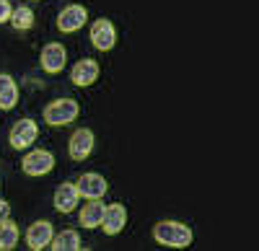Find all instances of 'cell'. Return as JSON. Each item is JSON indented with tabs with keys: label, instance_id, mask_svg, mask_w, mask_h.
<instances>
[{
	"label": "cell",
	"instance_id": "1",
	"mask_svg": "<svg viewBox=\"0 0 259 251\" xmlns=\"http://www.w3.org/2000/svg\"><path fill=\"white\" fill-rule=\"evenodd\" d=\"M153 236H156L161 243L174 246V248L189 246V241H192V231H189L187 225H182V223H158L156 231H153Z\"/></svg>",
	"mask_w": 259,
	"mask_h": 251
},
{
	"label": "cell",
	"instance_id": "2",
	"mask_svg": "<svg viewBox=\"0 0 259 251\" xmlns=\"http://www.w3.org/2000/svg\"><path fill=\"white\" fill-rule=\"evenodd\" d=\"M78 117V104L70 98H62V101H52L50 107L45 109V119L50 124H68Z\"/></svg>",
	"mask_w": 259,
	"mask_h": 251
},
{
	"label": "cell",
	"instance_id": "3",
	"mask_svg": "<svg viewBox=\"0 0 259 251\" xmlns=\"http://www.w3.org/2000/svg\"><path fill=\"white\" fill-rule=\"evenodd\" d=\"M36 124L31 119H21L16 122V127L11 130V142H13V148H29V145L36 140Z\"/></svg>",
	"mask_w": 259,
	"mask_h": 251
},
{
	"label": "cell",
	"instance_id": "4",
	"mask_svg": "<svg viewBox=\"0 0 259 251\" xmlns=\"http://www.w3.org/2000/svg\"><path fill=\"white\" fill-rule=\"evenodd\" d=\"M124 223H127V210H124L122 205H109V207H104L101 225H104V231L109 233V236L119 233L122 228H124Z\"/></svg>",
	"mask_w": 259,
	"mask_h": 251
},
{
	"label": "cell",
	"instance_id": "5",
	"mask_svg": "<svg viewBox=\"0 0 259 251\" xmlns=\"http://www.w3.org/2000/svg\"><path fill=\"white\" fill-rule=\"evenodd\" d=\"M52 163H55V158L47 150H34L24 158V171L31 176H41V174L52 171Z\"/></svg>",
	"mask_w": 259,
	"mask_h": 251
},
{
	"label": "cell",
	"instance_id": "6",
	"mask_svg": "<svg viewBox=\"0 0 259 251\" xmlns=\"http://www.w3.org/2000/svg\"><path fill=\"white\" fill-rule=\"evenodd\" d=\"M75 189H78V194H83V197L99 199V197L106 192V181H104V176H99V174H83Z\"/></svg>",
	"mask_w": 259,
	"mask_h": 251
},
{
	"label": "cell",
	"instance_id": "7",
	"mask_svg": "<svg viewBox=\"0 0 259 251\" xmlns=\"http://www.w3.org/2000/svg\"><path fill=\"white\" fill-rule=\"evenodd\" d=\"M85 8H80V6H70V8H65L62 13H60V18H57V26L62 29V31H75V29H80L83 24H85Z\"/></svg>",
	"mask_w": 259,
	"mask_h": 251
},
{
	"label": "cell",
	"instance_id": "8",
	"mask_svg": "<svg viewBox=\"0 0 259 251\" xmlns=\"http://www.w3.org/2000/svg\"><path fill=\"white\" fill-rule=\"evenodd\" d=\"M91 39H94V44L99 49H112L114 47V26L109 24V21H96L94 29H91Z\"/></svg>",
	"mask_w": 259,
	"mask_h": 251
},
{
	"label": "cell",
	"instance_id": "9",
	"mask_svg": "<svg viewBox=\"0 0 259 251\" xmlns=\"http://www.w3.org/2000/svg\"><path fill=\"white\" fill-rule=\"evenodd\" d=\"M91 148H94V135H91L89 130H78V132L70 137V156H73L75 161H83L85 156L91 153Z\"/></svg>",
	"mask_w": 259,
	"mask_h": 251
},
{
	"label": "cell",
	"instance_id": "10",
	"mask_svg": "<svg viewBox=\"0 0 259 251\" xmlns=\"http://www.w3.org/2000/svg\"><path fill=\"white\" fill-rule=\"evenodd\" d=\"M41 65H45V70L50 73H57L65 68V49L62 44H47L45 49H41Z\"/></svg>",
	"mask_w": 259,
	"mask_h": 251
},
{
	"label": "cell",
	"instance_id": "11",
	"mask_svg": "<svg viewBox=\"0 0 259 251\" xmlns=\"http://www.w3.org/2000/svg\"><path fill=\"white\" fill-rule=\"evenodd\" d=\"M52 241V225L50 223H34L31 228H29V233H26V243H29V248H41V246H47Z\"/></svg>",
	"mask_w": 259,
	"mask_h": 251
},
{
	"label": "cell",
	"instance_id": "12",
	"mask_svg": "<svg viewBox=\"0 0 259 251\" xmlns=\"http://www.w3.org/2000/svg\"><path fill=\"white\" fill-rule=\"evenodd\" d=\"M96 78H99V65L94 60H80L73 68V80L78 83V86H91Z\"/></svg>",
	"mask_w": 259,
	"mask_h": 251
},
{
	"label": "cell",
	"instance_id": "13",
	"mask_svg": "<svg viewBox=\"0 0 259 251\" xmlns=\"http://www.w3.org/2000/svg\"><path fill=\"white\" fill-rule=\"evenodd\" d=\"M75 205H78V189L70 186V184H62L57 189V194H55V207L60 213H70Z\"/></svg>",
	"mask_w": 259,
	"mask_h": 251
},
{
	"label": "cell",
	"instance_id": "14",
	"mask_svg": "<svg viewBox=\"0 0 259 251\" xmlns=\"http://www.w3.org/2000/svg\"><path fill=\"white\" fill-rule=\"evenodd\" d=\"M16 101H18V88L13 78L0 75V109H13Z\"/></svg>",
	"mask_w": 259,
	"mask_h": 251
},
{
	"label": "cell",
	"instance_id": "15",
	"mask_svg": "<svg viewBox=\"0 0 259 251\" xmlns=\"http://www.w3.org/2000/svg\"><path fill=\"white\" fill-rule=\"evenodd\" d=\"M101 218H104V205H101L99 199H94L91 205H85V207H83V213H80V223H83L85 228H96V225H101Z\"/></svg>",
	"mask_w": 259,
	"mask_h": 251
},
{
	"label": "cell",
	"instance_id": "16",
	"mask_svg": "<svg viewBox=\"0 0 259 251\" xmlns=\"http://www.w3.org/2000/svg\"><path fill=\"white\" fill-rule=\"evenodd\" d=\"M52 248L55 251H75V248H80V238H78L75 231H65V233H60L55 238V246Z\"/></svg>",
	"mask_w": 259,
	"mask_h": 251
},
{
	"label": "cell",
	"instance_id": "17",
	"mask_svg": "<svg viewBox=\"0 0 259 251\" xmlns=\"http://www.w3.org/2000/svg\"><path fill=\"white\" fill-rule=\"evenodd\" d=\"M16 241H18V228L13 225V223H0V248L3 251H8V248H13L16 246Z\"/></svg>",
	"mask_w": 259,
	"mask_h": 251
},
{
	"label": "cell",
	"instance_id": "18",
	"mask_svg": "<svg viewBox=\"0 0 259 251\" xmlns=\"http://www.w3.org/2000/svg\"><path fill=\"white\" fill-rule=\"evenodd\" d=\"M11 16H13V26H16V29H29V26L34 24V13H31L29 8H18V11H13Z\"/></svg>",
	"mask_w": 259,
	"mask_h": 251
},
{
	"label": "cell",
	"instance_id": "19",
	"mask_svg": "<svg viewBox=\"0 0 259 251\" xmlns=\"http://www.w3.org/2000/svg\"><path fill=\"white\" fill-rule=\"evenodd\" d=\"M8 18H11V6L6 0H0V21H8Z\"/></svg>",
	"mask_w": 259,
	"mask_h": 251
},
{
	"label": "cell",
	"instance_id": "20",
	"mask_svg": "<svg viewBox=\"0 0 259 251\" xmlns=\"http://www.w3.org/2000/svg\"><path fill=\"white\" fill-rule=\"evenodd\" d=\"M8 213H11V207H8V202H3V199H0V223H3V220L8 218Z\"/></svg>",
	"mask_w": 259,
	"mask_h": 251
}]
</instances>
